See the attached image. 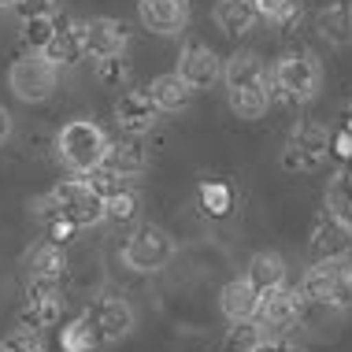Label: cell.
<instances>
[{
	"instance_id": "7a4b0ae2",
	"label": "cell",
	"mask_w": 352,
	"mask_h": 352,
	"mask_svg": "<svg viewBox=\"0 0 352 352\" xmlns=\"http://www.w3.org/2000/svg\"><path fill=\"white\" fill-rule=\"evenodd\" d=\"M271 97H278L282 104H308L316 100L319 85H322V63L311 52H285L274 71L267 74Z\"/></svg>"
},
{
	"instance_id": "74e56055",
	"label": "cell",
	"mask_w": 352,
	"mask_h": 352,
	"mask_svg": "<svg viewBox=\"0 0 352 352\" xmlns=\"http://www.w3.org/2000/svg\"><path fill=\"white\" fill-rule=\"evenodd\" d=\"M349 293H352V267H349Z\"/></svg>"
},
{
	"instance_id": "8fae6325",
	"label": "cell",
	"mask_w": 352,
	"mask_h": 352,
	"mask_svg": "<svg viewBox=\"0 0 352 352\" xmlns=\"http://www.w3.org/2000/svg\"><path fill=\"white\" fill-rule=\"evenodd\" d=\"M160 122V108L152 104V97L145 89H130L122 93V97L116 100V126L119 134H130V138H145L156 130Z\"/></svg>"
},
{
	"instance_id": "83f0119b",
	"label": "cell",
	"mask_w": 352,
	"mask_h": 352,
	"mask_svg": "<svg viewBox=\"0 0 352 352\" xmlns=\"http://www.w3.org/2000/svg\"><path fill=\"white\" fill-rule=\"evenodd\" d=\"M197 204H201L204 215L223 219V215H230V208H234V189L226 182H204L201 193H197Z\"/></svg>"
},
{
	"instance_id": "f35d334b",
	"label": "cell",
	"mask_w": 352,
	"mask_h": 352,
	"mask_svg": "<svg viewBox=\"0 0 352 352\" xmlns=\"http://www.w3.org/2000/svg\"><path fill=\"white\" fill-rule=\"evenodd\" d=\"M0 352H8V345H4V341H0Z\"/></svg>"
},
{
	"instance_id": "cb8c5ba5",
	"label": "cell",
	"mask_w": 352,
	"mask_h": 352,
	"mask_svg": "<svg viewBox=\"0 0 352 352\" xmlns=\"http://www.w3.org/2000/svg\"><path fill=\"white\" fill-rule=\"evenodd\" d=\"M104 345L100 334H97V327H93V319L85 316H74L71 322H63V330H60V349L63 352H97Z\"/></svg>"
},
{
	"instance_id": "484cf974",
	"label": "cell",
	"mask_w": 352,
	"mask_h": 352,
	"mask_svg": "<svg viewBox=\"0 0 352 352\" xmlns=\"http://www.w3.org/2000/svg\"><path fill=\"white\" fill-rule=\"evenodd\" d=\"M56 23L60 19L56 15H23V23H19V45H23L26 52H41L45 45H49V37L56 34Z\"/></svg>"
},
{
	"instance_id": "30bf717a",
	"label": "cell",
	"mask_w": 352,
	"mask_h": 352,
	"mask_svg": "<svg viewBox=\"0 0 352 352\" xmlns=\"http://www.w3.org/2000/svg\"><path fill=\"white\" fill-rule=\"evenodd\" d=\"M308 249L316 260H345L352 252V223L334 215V212H327L322 219H316V226H311Z\"/></svg>"
},
{
	"instance_id": "1f68e13d",
	"label": "cell",
	"mask_w": 352,
	"mask_h": 352,
	"mask_svg": "<svg viewBox=\"0 0 352 352\" xmlns=\"http://www.w3.org/2000/svg\"><path fill=\"white\" fill-rule=\"evenodd\" d=\"M97 63V78L104 82V85H122L130 78V60L126 56H104V60H93Z\"/></svg>"
},
{
	"instance_id": "7402d4cb",
	"label": "cell",
	"mask_w": 352,
	"mask_h": 352,
	"mask_svg": "<svg viewBox=\"0 0 352 352\" xmlns=\"http://www.w3.org/2000/svg\"><path fill=\"white\" fill-rule=\"evenodd\" d=\"M285 274H289V267H285V260L278 252H256L249 260V267H245V282L263 297V293L285 285Z\"/></svg>"
},
{
	"instance_id": "277c9868",
	"label": "cell",
	"mask_w": 352,
	"mask_h": 352,
	"mask_svg": "<svg viewBox=\"0 0 352 352\" xmlns=\"http://www.w3.org/2000/svg\"><path fill=\"white\" fill-rule=\"evenodd\" d=\"M330 145H334V141H330V130L322 126L319 119H300L297 126L289 130V138H285L282 164H285V170L311 175V170H319L330 160Z\"/></svg>"
},
{
	"instance_id": "e575fe53",
	"label": "cell",
	"mask_w": 352,
	"mask_h": 352,
	"mask_svg": "<svg viewBox=\"0 0 352 352\" xmlns=\"http://www.w3.org/2000/svg\"><path fill=\"white\" fill-rule=\"evenodd\" d=\"M4 345H8V352H49V349L41 345V334H34V330H23V327H19L15 334L4 341Z\"/></svg>"
},
{
	"instance_id": "ba28073f",
	"label": "cell",
	"mask_w": 352,
	"mask_h": 352,
	"mask_svg": "<svg viewBox=\"0 0 352 352\" xmlns=\"http://www.w3.org/2000/svg\"><path fill=\"white\" fill-rule=\"evenodd\" d=\"M304 304H308V297H304L300 289L278 285V289H271L260 297V308H256L252 322L263 334H289V330L304 319Z\"/></svg>"
},
{
	"instance_id": "d590c367",
	"label": "cell",
	"mask_w": 352,
	"mask_h": 352,
	"mask_svg": "<svg viewBox=\"0 0 352 352\" xmlns=\"http://www.w3.org/2000/svg\"><path fill=\"white\" fill-rule=\"evenodd\" d=\"M8 138H12V116L0 108V145H8Z\"/></svg>"
},
{
	"instance_id": "9a60e30c",
	"label": "cell",
	"mask_w": 352,
	"mask_h": 352,
	"mask_svg": "<svg viewBox=\"0 0 352 352\" xmlns=\"http://www.w3.org/2000/svg\"><path fill=\"white\" fill-rule=\"evenodd\" d=\"M126 41H130L126 23H119V19H111V15H100V19H89V23H85V56H93V60L126 52Z\"/></svg>"
},
{
	"instance_id": "7c38bea8",
	"label": "cell",
	"mask_w": 352,
	"mask_h": 352,
	"mask_svg": "<svg viewBox=\"0 0 352 352\" xmlns=\"http://www.w3.org/2000/svg\"><path fill=\"white\" fill-rule=\"evenodd\" d=\"M178 74L193 85V89H208L223 78V60L215 56L212 45L204 41H189L182 52H178Z\"/></svg>"
},
{
	"instance_id": "836d02e7",
	"label": "cell",
	"mask_w": 352,
	"mask_h": 352,
	"mask_svg": "<svg viewBox=\"0 0 352 352\" xmlns=\"http://www.w3.org/2000/svg\"><path fill=\"white\" fill-rule=\"evenodd\" d=\"M249 352H304V345H297L289 334H260Z\"/></svg>"
},
{
	"instance_id": "f546056e",
	"label": "cell",
	"mask_w": 352,
	"mask_h": 352,
	"mask_svg": "<svg viewBox=\"0 0 352 352\" xmlns=\"http://www.w3.org/2000/svg\"><path fill=\"white\" fill-rule=\"evenodd\" d=\"M256 15L274 26H293L300 19V0H252Z\"/></svg>"
},
{
	"instance_id": "d6a6232c",
	"label": "cell",
	"mask_w": 352,
	"mask_h": 352,
	"mask_svg": "<svg viewBox=\"0 0 352 352\" xmlns=\"http://www.w3.org/2000/svg\"><path fill=\"white\" fill-rule=\"evenodd\" d=\"M260 334L263 330L256 322H230V330H226V352H249L260 341Z\"/></svg>"
},
{
	"instance_id": "52a82bcc",
	"label": "cell",
	"mask_w": 352,
	"mask_h": 352,
	"mask_svg": "<svg viewBox=\"0 0 352 352\" xmlns=\"http://www.w3.org/2000/svg\"><path fill=\"white\" fill-rule=\"evenodd\" d=\"M300 293L316 304H327V308H349L352 304L349 267L341 260H316L308 267V274H304Z\"/></svg>"
},
{
	"instance_id": "603a6c76",
	"label": "cell",
	"mask_w": 352,
	"mask_h": 352,
	"mask_svg": "<svg viewBox=\"0 0 352 352\" xmlns=\"http://www.w3.org/2000/svg\"><path fill=\"white\" fill-rule=\"evenodd\" d=\"M67 274V256L63 245L56 241H41L26 252V278H49V282H63Z\"/></svg>"
},
{
	"instance_id": "d6986e66",
	"label": "cell",
	"mask_w": 352,
	"mask_h": 352,
	"mask_svg": "<svg viewBox=\"0 0 352 352\" xmlns=\"http://www.w3.org/2000/svg\"><path fill=\"white\" fill-rule=\"evenodd\" d=\"M148 97H152V104L160 108V116H175V111H186L189 104H193V85H189L178 71H170V74H160V78H152V85H148Z\"/></svg>"
},
{
	"instance_id": "9c48e42d",
	"label": "cell",
	"mask_w": 352,
	"mask_h": 352,
	"mask_svg": "<svg viewBox=\"0 0 352 352\" xmlns=\"http://www.w3.org/2000/svg\"><path fill=\"white\" fill-rule=\"evenodd\" d=\"M85 316L93 319V327H97V334H100L104 345H108V341H122L130 330H134V322H138L134 304L122 297V293H104V297H97L89 304Z\"/></svg>"
},
{
	"instance_id": "4fadbf2b",
	"label": "cell",
	"mask_w": 352,
	"mask_h": 352,
	"mask_svg": "<svg viewBox=\"0 0 352 352\" xmlns=\"http://www.w3.org/2000/svg\"><path fill=\"white\" fill-rule=\"evenodd\" d=\"M138 19L152 34H182L189 26V0H138Z\"/></svg>"
},
{
	"instance_id": "ffe728a7",
	"label": "cell",
	"mask_w": 352,
	"mask_h": 352,
	"mask_svg": "<svg viewBox=\"0 0 352 352\" xmlns=\"http://www.w3.org/2000/svg\"><path fill=\"white\" fill-rule=\"evenodd\" d=\"M256 308H260V293H256L245 278L226 282L223 293H219V311L226 316V322H252Z\"/></svg>"
},
{
	"instance_id": "6da1fadb",
	"label": "cell",
	"mask_w": 352,
	"mask_h": 352,
	"mask_svg": "<svg viewBox=\"0 0 352 352\" xmlns=\"http://www.w3.org/2000/svg\"><path fill=\"white\" fill-rule=\"evenodd\" d=\"M104 152H108V134L93 119H71L56 134V160L71 175H89L104 164Z\"/></svg>"
},
{
	"instance_id": "d4e9b609",
	"label": "cell",
	"mask_w": 352,
	"mask_h": 352,
	"mask_svg": "<svg viewBox=\"0 0 352 352\" xmlns=\"http://www.w3.org/2000/svg\"><path fill=\"white\" fill-rule=\"evenodd\" d=\"M60 311H63V300L60 297H45V300H23V311H19V327L23 330H52L60 322Z\"/></svg>"
},
{
	"instance_id": "8d00e7d4",
	"label": "cell",
	"mask_w": 352,
	"mask_h": 352,
	"mask_svg": "<svg viewBox=\"0 0 352 352\" xmlns=\"http://www.w3.org/2000/svg\"><path fill=\"white\" fill-rule=\"evenodd\" d=\"M19 8V0H0V12H15Z\"/></svg>"
},
{
	"instance_id": "e0dca14e",
	"label": "cell",
	"mask_w": 352,
	"mask_h": 352,
	"mask_svg": "<svg viewBox=\"0 0 352 352\" xmlns=\"http://www.w3.org/2000/svg\"><path fill=\"white\" fill-rule=\"evenodd\" d=\"M316 30L334 49L352 45V0H327L316 12Z\"/></svg>"
},
{
	"instance_id": "44dd1931",
	"label": "cell",
	"mask_w": 352,
	"mask_h": 352,
	"mask_svg": "<svg viewBox=\"0 0 352 352\" xmlns=\"http://www.w3.org/2000/svg\"><path fill=\"white\" fill-rule=\"evenodd\" d=\"M212 19L226 37H245V34H252L256 23H260L252 0H215Z\"/></svg>"
},
{
	"instance_id": "3957f363",
	"label": "cell",
	"mask_w": 352,
	"mask_h": 352,
	"mask_svg": "<svg viewBox=\"0 0 352 352\" xmlns=\"http://www.w3.org/2000/svg\"><path fill=\"white\" fill-rule=\"evenodd\" d=\"M49 201L56 208V219H67L71 226H97L104 223V197L100 193H93L89 182H85L82 175H71V178H63V182H56L49 189ZM52 219V223H56ZM49 226V223H45Z\"/></svg>"
},
{
	"instance_id": "2e32d148",
	"label": "cell",
	"mask_w": 352,
	"mask_h": 352,
	"mask_svg": "<svg viewBox=\"0 0 352 352\" xmlns=\"http://www.w3.org/2000/svg\"><path fill=\"white\" fill-rule=\"evenodd\" d=\"M223 82H226V93L271 89L267 85V63H263L256 52H234L230 60H223Z\"/></svg>"
},
{
	"instance_id": "ac0fdd59",
	"label": "cell",
	"mask_w": 352,
	"mask_h": 352,
	"mask_svg": "<svg viewBox=\"0 0 352 352\" xmlns=\"http://www.w3.org/2000/svg\"><path fill=\"white\" fill-rule=\"evenodd\" d=\"M104 164L116 170V175H122V178H138V175L148 170V152H145V145H141V138L119 134L116 141H108Z\"/></svg>"
},
{
	"instance_id": "8992f818",
	"label": "cell",
	"mask_w": 352,
	"mask_h": 352,
	"mask_svg": "<svg viewBox=\"0 0 352 352\" xmlns=\"http://www.w3.org/2000/svg\"><path fill=\"white\" fill-rule=\"evenodd\" d=\"M170 260H175V237H170L164 226L145 223L126 237V245H122V263L138 274L164 271Z\"/></svg>"
},
{
	"instance_id": "4316f807",
	"label": "cell",
	"mask_w": 352,
	"mask_h": 352,
	"mask_svg": "<svg viewBox=\"0 0 352 352\" xmlns=\"http://www.w3.org/2000/svg\"><path fill=\"white\" fill-rule=\"evenodd\" d=\"M138 215H141V197L130 186L104 201V223H111V226H134Z\"/></svg>"
},
{
	"instance_id": "f1b7e54d",
	"label": "cell",
	"mask_w": 352,
	"mask_h": 352,
	"mask_svg": "<svg viewBox=\"0 0 352 352\" xmlns=\"http://www.w3.org/2000/svg\"><path fill=\"white\" fill-rule=\"evenodd\" d=\"M226 97H230L234 116L241 119H263L271 108V89H237V93H226Z\"/></svg>"
},
{
	"instance_id": "4dcf8cb0",
	"label": "cell",
	"mask_w": 352,
	"mask_h": 352,
	"mask_svg": "<svg viewBox=\"0 0 352 352\" xmlns=\"http://www.w3.org/2000/svg\"><path fill=\"white\" fill-rule=\"evenodd\" d=\"M85 182H89V189L93 193H100L104 201H108V197H116L119 189H126V178L122 175H116V170H111L108 164H100V167H93L89 175H82Z\"/></svg>"
},
{
	"instance_id": "5bb4252c",
	"label": "cell",
	"mask_w": 352,
	"mask_h": 352,
	"mask_svg": "<svg viewBox=\"0 0 352 352\" xmlns=\"http://www.w3.org/2000/svg\"><path fill=\"white\" fill-rule=\"evenodd\" d=\"M56 67H74L85 60V19H63L56 23V34L49 37V45L41 49Z\"/></svg>"
},
{
	"instance_id": "5b68a950",
	"label": "cell",
	"mask_w": 352,
	"mask_h": 352,
	"mask_svg": "<svg viewBox=\"0 0 352 352\" xmlns=\"http://www.w3.org/2000/svg\"><path fill=\"white\" fill-rule=\"evenodd\" d=\"M56 82H60V67L49 60L45 52H23L8 71V85L23 104H41L56 93Z\"/></svg>"
}]
</instances>
